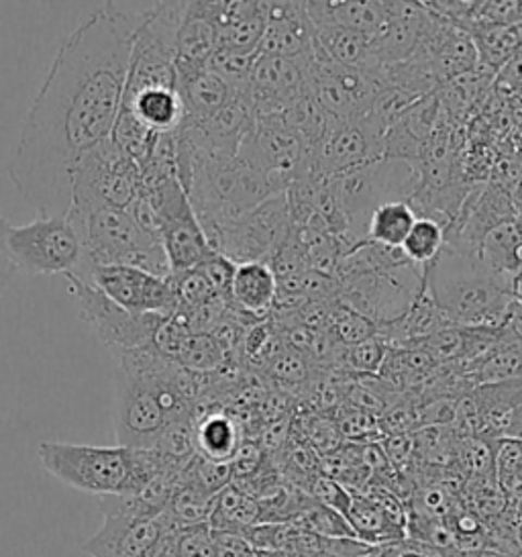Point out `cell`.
<instances>
[{
    "label": "cell",
    "mask_w": 522,
    "mask_h": 557,
    "mask_svg": "<svg viewBox=\"0 0 522 557\" xmlns=\"http://www.w3.org/2000/svg\"><path fill=\"white\" fill-rule=\"evenodd\" d=\"M384 456L388 459L390 466H405L410 459L414 458V437L412 433H402V435H386L380 443Z\"/></svg>",
    "instance_id": "obj_44"
},
{
    "label": "cell",
    "mask_w": 522,
    "mask_h": 557,
    "mask_svg": "<svg viewBox=\"0 0 522 557\" xmlns=\"http://www.w3.org/2000/svg\"><path fill=\"white\" fill-rule=\"evenodd\" d=\"M443 109L439 95H428L408 107L386 132V158L402 162H423L428 141L439 125Z\"/></svg>",
    "instance_id": "obj_22"
},
{
    "label": "cell",
    "mask_w": 522,
    "mask_h": 557,
    "mask_svg": "<svg viewBox=\"0 0 522 557\" xmlns=\"http://www.w3.org/2000/svg\"><path fill=\"white\" fill-rule=\"evenodd\" d=\"M400 549H402V557H445L440 549L424 545L421 541L407 540L400 543Z\"/></svg>",
    "instance_id": "obj_47"
},
{
    "label": "cell",
    "mask_w": 522,
    "mask_h": 557,
    "mask_svg": "<svg viewBox=\"0 0 522 557\" xmlns=\"http://www.w3.org/2000/svg\"><path fill=\"white\" fill-rule=\"evenodd\" d=\"M339 344L349 345L363 344L377 335V325L370 317L351 309L349 305L341 302L339 298L333 300L331 317H328V329H326Z\"/></svg>",
    "instance_id": "obj_37"
},
{
    "label": "cell",
    "mask_w": 522,
    "mask_h": 557,
    "mask_svg": "<svg viewBox=\"0 0 522 557\" xmlns=\"http://www.w3.org/2000/svg\"><path fill=\"white\" fill-rule=\"evenodd\" d=\"M508 195L512 198V205H514V209H517V213L522 219V170L521 174H519V178L514 181V184L510 186V190H508Z\"/></svg>",
    "instance_id": "obj_49"
},
{
    "label": "cell",
    "mask_w": 522,
    "mask_h": 557,
    "mask_svg": "<svg viewBox=\"0 0 522 557\" xmlns=\"http://www.w3.org/2000/svg\"><path fill=\"white\" fill-rule=\"evenodd\" d=\"M277 298V276L274 268L265 262L237 263L231 296L237 312L263 317L272 311Z\"/></svg>",
    "instance_id": "obj_28"
},
{
    "label": "cell",
    "mask_w": 522,
    "mask_h": 557,
    "mask_svg": "<svg viewBox=\"0 0 522 557\" xmlns=\"http://www.w3.org/2000/svg\"><path fill=\"white\" fill-rule=\"evenodd\" d=\"M384 137L386 127L370 113L356 121H333L325 137L312 149L310 176L328 181L363 165L382 162L386 158Z\"/></svg>",
    "instance_id": "obj_14"
},
{
    "label": "cell",
    "mask_w": 522,
    "mask_h": 557,
    "mask_svg": "<svg viewBox=\"0 0 522 557\" xmlns=\"http://www.w3.org/2000/svg\"><path fill=\"white\" fill-rule=\"evenodd\" d=\"M294 524L307 529L314 535L328 537V540H339V537H358L356 531L351 529L349 521L343 517L341 512L326 507L319 503L314 496H310L307 507L294 519Z\"/></svg>",
    "instance_id": "obj_40"
},
{
    "label": "cell",
    "mask_w": 522,
    "mask_h": 557,
    "mask_svg": "<svg viewBox=\"0 0 522 557\" xmlns=\"http://www.w3.org/2000/svg\"><path fill=\"white\" fill-rule=\"evenodd\" d=\"M421 184L419 162L388 160L363 165L328 178V188L347 223L349 249L368 239V227L375 211L394 200L410 202Z\"/></svg>",
    "instance_id": "obj_7"
},
{
    "label": "cell",
    "mask_w": 522,
    "mask_h": 557,
    "mask_svg": "<svg viewBox=\"0 0 522 557\" xmlns=\"http://www.w3.org/2000/svg\"><path fill=\"white\" fill-rule=\"evenodd\" d=\"M178 178L212 239L276 195V188L239 156L228 160H192L178 165Z\"/></svg>",
    "instance_id": "obj_5"
},
{
    "label": "cell",
    "mask_w": 522,
    "mask_h": 557,
    "mask_svg": "<svg viewBox=\"0 0 522 557\" xmlns=\"http://www.w3.org/2000/svg\"><path fill=\"white\" fill-rule=\"evenodd\" d=\"M65 280L70 282V290L78 302L82 319L113 356L153 345V337L165 321L163 317L133 314L119 307L109 296L102 295L97 286L84 280Z\"/></svg>",
    "instance_id": "obj_13"
},
{
    "label": "cell",
    "mask_w": 522,
    "mask_h": 557,
    "mask_svg": "<svg viewBox=\"0 0 522 557\" xmlns=\"http://www.w3.org/2000/svg\"><path fill=\"white\" fill-rule=\"evenodd\" d=\"M423 288V265L407 263L343 282L339 300L370 317L375 325H384L400 319L414 305Z\"/></svg>",
    "instance_id": "obj_15"
},
{
    "label": "cell",
    "mask_w": 522,
    "mask_h": 557,
    "mask_svg": "<svg viewBox=\"0 0 522 557\" xmlns=\"http://www.w3.org/2000/svg\"><path fill=\"white\" fill-rule=\"evenodd\" d=\"M345 519L358 540L372 545H400L408 540L407 517L391 491L368 488L353 494Z\"/></svg>",
    "instance_id": "obj_20"
},
{
    "label": "cell",
    "mask_w": 522,
    "mask_h": 557,
    "mask_svg": "<svg viewBox=\"0 0 522 557\" xmlns=\"http://www.w3.org/2000/svg\"><path fill=\"white\" fill-rule=\"evenodd\" d=\"M461 368L465 377L472 382L473 388L522 377V337L508 325L500 344L494 345L480 360Z\"/></svg>",
    "instance_id": "obj_30"
},
{
    "label": "cell",
    "mask_w": 522,
    "mask_h": 557,
    "mask_svg": "<svg viewBox=\"0 0 522 557\" xmlns=\"http://www.w3.org/2000/svg\"><path fill=\"white\" fill-rule=\"evenodd\" d=\"M219 48L260 53L261 39L268 27L263 0H221L219 4Z\"/></svg>",
    "instance_id": "obj_24"
},
{
    "label": "cell",
    "mask_w": 522,
    "mask_h": 557,
    "mask_svg": "<svg viewBox=\"0 0 522 557\" xmlns=\"http://www.w3.org/2000/svg\"><path fill=\"white\" fill-rule=\"evenodd\" d=\"M309 90L326 115L339 123L365 116L384 90V76L361 67L343 66L326 58L314 44L310 60Z\"/></svg>",
    "instance_id": "obj_11"
},
{
    "label": "cell",
    "mask_w": 522,
    "mask_h": 557,
    "mask_svg": "<svg viewBox=\"0 0 522 557\" xmlns=\"http://www.w3.org/2000/svg\"><path fill=\"white\" fill-rule=\"evenodd\" d=\"M514 300L522 302V272L519 274L517 282H514Z\"/></svg>",
    "instance_id": "obj_50"
},
{
    "label": "cell",
    "mask_w": 522,
    "mask_h": 557,
    "mask_svg": "<svg viewBox=\"0 0 522 557\" xmlns=\"http://www.w3.org/2000/svg\"><path fill=\"white\" fill-rule=\"evenodd\" d=\"M209 524L212 533L244 537L247 529L261 524V500L239 486L228 484L214 503Z\"/></svg>",
    "instance_id": "obj_33"
},
{
    "label": "cell",
    "mask_w": 522,
    "mask_h": 557,
    "mask_svg": "<svg viewBox=\"0 0 522 557\" xmlns=\"http://www.w3.org/2000/svg\"><path fill=\"white\" fill-rule=\"evenodd\" d=\"M225 349L227 347L221 344L212 333H204V331L190 333L179 349L176 363L188 370L211 372L225 360Z\"/></svg>",
    "instance_id": "obj_41"
},
{
    "label": "cell",
    "mask_w": 522,
    "mask_h": 557,
    "mask_svg": "<svg viewBox=\"0 0 522 557\" xmlns=\"http://www.w3.org/2000/svg\"><path fill=\"white\" fill-rule=\"evenodd\" d=\"M178 90L184 102L182 125L207 123L235 97V90L214 76L209 67L178 76Z\"/></svg>",
    "instance_id": "obj_27"
},
{
    "label": "cell",
    "mask_w": 522,
    "mask_h": 557,
    "mask_svg": "<svg viewBox=\"0 0 522 557\" xmlns=\"http://www.w3.org/2000/svg\"><path fill=\"white\" fill-rule=\"evenodd\" d=\"M11 230V223H7L0 216V296L7 290V286L11 284V280L15 278L16 268L11 256H9V247H7V235Z\"/></svg>",
    "instance_id": "obj_46"
},
{
    "label": "cell",
    "mask_w": 522,
    "mask_h": 557,
    "mask_svg": "<svg viewBox=\"0 0 522 557\" xmlns=\"http://www.w3.org/2000/svg\"><path fill=\"white\" fill-rule=\"evenodd\" d=\"M153 557H214V533L211 524L179 529L167 521V531L163 533L160 547Z\"/></svg>",
    "instance_id": "obj_36"
},
{
    "label": "cell",
    "mask_w": 522,
    "mask_h": 557,
    "mask_svg": "<svg viewBox=\"0 0 522 557\" xmlns=\"http://www.w3.org/2000/svg\"><path fill=\"white\" fill-rule=\"evenodd\" d=\"M67 216L80 233L84 246L80 274L70 278L88 282L92 270L104 265H129L160 278L172 276L162 239L144 230L127 209H102L86 216Z\"/></svg>",
    "instance_id": "obj_6"
},
{
    "label": "cell",
    "mask_w": 522,
    "mask_h": 557,
    "mask_svg": "<svg viewBox=\"0 0 522 557\" xmlns=\"http://www.w3.org/2000/svg\"><path fill=\"white\" fill-rule=\"evenodd\" d=\"M424 286L453 325L505 327L510 321L514 293L480 256L443 247L439 258L424 265Z\"/></svg>",
    "instance_id": "obj_4"
},
{
    "label": "cell",
    "mask_w": 522,
    "mask_h": 557,
    "mask_svg": "<svg viewBox=\"0 0 522 557\" xmlns=\"http://www.w3.org/2000/svg\"><path fill=\"white\" fill-rule=\"evenodd\" d=\"M384 557H402V549H400V545H388V549H386Z\"/></svg>",
    "instance_id": "obj_51"
},
{
    "label": "cell",
    "mask_w": 522,
    "mask_h": 557,
    "mask_svg": "<svg viewBox=\"0 0 522 557\" xmlns=\"http://www.w3.org/2000/svg\"><path fill=\"white\" fill-rule=\"evenodd\" d=\"M435 368L437 361L421 347H388L377 377L394 393L407 394L419 388Z\"/></svg>",
    "instance_id": "obj_31"
},
{
    "label": "cell",
    "mask_w": 522,
    "mask_h": 557,
    "mask_svg": "<svg viewBox=\"0 0 522 557\" xmlns=\"http://www.w3.org/2000/svg\"><path fill=\"white\" fill-rule=\"evenodd\" d=\"M310 60L258 55L244 90L256 116L282 115L309 90L307 72Z\"/></svg>",
    "instance_id": "obj_18"
},
{
    "label": "cell",
    "mask_w": 522,
    "mask_h": 557,
    "mask_svg": "<svg viewBox=\"0 0 522 557\" xmlns=\"http://www.w3.org/2000/svg\"><path fill=\"white\" fill-rule=\"evenodd\" d=\"M167 521L160 517H137L113 512L104 515V523L82 545L90 557H153Z\"/></svg>",
    "instance_id": "obj_19"
},
{
    "label": "cell",
    "mask_w": 522,
    "mask_h": 557,
    "mask_svg": "<svg viewBox=\"0 0 522 557\" xmlns=\"http://www.w3.org/2000/svg\"><path fill=\"white\" fill-rule=\"evenodd\" d=\"M456 557H522L510 552H498V549H472V552H453Z\"/></svg>",
    "instance_id": "obj_48"
},
{
    "label": "cell",
    "mask_w": 522,
    "mask_h": 557,
    "mask_svg": "<svg viewBox=\"0 0 522 557\" xmlns=\"http://www.w3.org/2000/svg\"><path fill=\"white\" fill-rule=\"evenodd\" d=\"M39 461L60 482L100 498L139 494L163 470H178L153 449L139 451L121 445L44 442L39 445Z\"/></svg>",
    "instance_id": "obj_3"
},
{
    "label": "cell",
    "mask_w": 522,
    "mask_h": 557,
    "mask_svg": "<svg viewBox=\"0 0 522 557\" xmlns=\"http://www.w3.org/2000/svg\"><path fill=\"white\" fill-rule=\"evenodd\" d=\"M219 4L221 0H188L178 34V76L204 70L212 53L219 50Z\"/></svg>",
    "instance_id": "obj_23"
},
{
    "label": "cell",
    "mask_w": 522,
    "mask_h": 557,
    "mask_svg": "<svg viewBox=\"0 0 522 557\" xmlns=\"http://www.w3.org/2000/svg\"><path fill=\"white\" fill-rule=\"evenodd\" d=\"M121 111L139 121L153 135L179 132L184 123V102L178 88H149L125 95Z\"/></svg>",
    "instance_id": "obj_26"
},
{
    "label": "cell",
    "mask_w": 522,
    "mask_h": 557,
    "mask_svg": "<svg viewBox=\"0 0 522 557\" xmlns=\"http://www.w3.org/2000/svg\"><path fill=\"white\" fill-rule=\"evenodd\" d=\"M258 55L260 53H245V51L219 48L212 53L207 67L214 76H219L223 83L228 84L235 92H241L249 84Z\"/></svg>",
    "instance_id": "obj_42"
},
{
    "label": "cell",
    "mask_w": 522,
    "mask_h": 557,
    "mask_svg": "<svg viewBox=\"0 0 522 557\" xmlns=\"http://www.w3.org/2000/svg\"><path fill=\"white\" fill-rule=\"evenodd\" d=\"M141 186V170L107 139L80 160L74 174L70 213L86 216L102 209H127Z\"/></svg>",
    "instance_id": "obj_10"
},
{
    "label": "cell",
    "mask_w": 522,
    "mask_h": 557,
    "mask_svg": "<svg viewBox=\"0 0 522 557\" xmlns=\"http://www.w3.org/2000/svg\"><path fill=\"white\" fill-rule=\"evenodd\" d=\"M9 256L16 272L29 276H78L84 265L80 233L70 216L37 214L27 225H11L7 235Z\"/></svg>",
    "instance_id": "obj_8"
},
{
    "label": "cell",
    "mask_w": 522,
    "mask_h": 557,
    "mask_svg": "<svg viewBox=\"0 0 522 557\" xmlns=\"http://www.w3.org/2000/svg\"><path fill=\"white\" fill-rule=\"evenodd\" d=\"M139 195L149 200L158 214L163 249L172 274H184L200 268L214 253L209 237L195 213L179 178L141 182Z\"/></svg>",
    "instance_id": "obj_9"
},
{
    "label": "cell",
    "mask_w": 522,
    "mask_h": 557,
    "mask_svg": "<svg viewBox=\"0 0 522 557\" xmlns=\"http://www.w3.org/2000/svg\"><path fill=\"white\" fill-rule=\"evenodd\" d=\"M268 27L260 53L290 60H310L314 53V25L307 13V2L272 0L265 2Z\"/></svg>",
    "instance_id": "obj_21"
},
{
    "label": "cell",
    "mask_w": 522,
    "mask_h": 557,
    "mask_svg": "<svg viewBox=\"0 0 522 557\" xmlns=\"http://www.w3.org/2000/svg\"><path fill=\"white\" fill-rule=\"evenodd\" d=\"M414 223H417V214L408 202L405 200L386 202L372 216L365 242H375L380 246L402 247Z\"/></svg>",
    "instance_id": "obj_35"
},
{
    "label": "cell",
    "mask_w": 522,
    "mask_h": 557,
    "mask_svg": "<svg viewBox=\"0 0 522 557\" xmlns=\"http://www.w3.org/2000/svg\"><path fill=\"white\" fill-rule=\"evenodd\" d=\"M307 13L314 27H345L372 39L388 21L384 0H309Z\"/></svg>",
    "instance_id": "obj_25"
},
{
    "label": "cell",
    "mask_w": 522,
    "mask_h": 557,
    "mask_svg": "<svg viewBox=\"0 0 522 557\" xmlns=\"http://www.w3.org/2000/svg\"><path fill=\"white\" fill-rule=\"evenodd\" d=\"M314 34H316L314 39L316 48L333 62L375 72L374 62H372V37L345 29V27H333V25L314 27Z\"/></svg>",
    "instance_id": "obj_34"
},
{
    "label": "cell",
    "mask_w": 522,
    "mask_h": 557,
    "mask_svg": "<svg viewBox=\"0 0 522 557\" xmlns=\"http://www.w3.org/2000/svg\"><path fill=\"white\" fill-rule=\"evenodd\" d=\"M309 494L326 507L341 512L343 517L347 515V510L351 507V500H353V492L345 488L337 480L326 478V475H319L310 484Z\"/></svg>",
    "instance_id": "obj_43"
},
{
    "label": "cell",
    "mask_w": 522,
    "mask_h": 557,
    "mask_svg": "<svg viewBox=\"0 0 522 557\" xmlns=\"http://www.w3.org/2000/svg\"><path fill=\"white\" fill-rule=\"evenodd\" d=\"M512 219H519V213L505 188L494 182L477 184L461 205L456 221L445 231V246L480 256V247L489 233Z\"/></svg>",
    "instance_id": "obj_17"
},
{
    "label": "cell",
    "mask_w": 522,
    "mask_h": 557,
    "mask_svg": "<svg viewBox=\"0 0 522 557\" xmlns=\"http://www.w3.org/2000/svg\"><path fill=\"white\" fill-rule=\"evenodd\" d=\"M88 284L97 286L102 295L133 314H158L170 319L178 311V298L170 278H160L137 268H95Z\"/></svg>",
    "instance_id": "obj_16"
},
{
    "label": "cell",
    "mask_w": 522,
    "mask_h": 557,
    "mask_svg": "<svg viewBox=\"0 0 522 557\" xmlns=\"http://www.w3.org/2000/svg\"><path fill=\"white\" fill-rule=\"evenodd\" d=\"M214 557H258V552L245 537L214 533Z\"/></svg>",
    "instance_id": "obj_45"
},
{
    "label": "cell",
    "mask_w": 522,
    "mask_h": 557,
    "mask_svg": "<svg viewBox=\"0 0 522 557\" xmlns=\"http://www.w3.org/2000/svg\"><path fill=\"white\" fill-rule=\"evenodd\" d=\"M196 454L216 463H233L241 449V431L225 412L204 414L195 429Z\"/></svg>",
    "instance_id": "obj_32"
},
{
    "label": "cell",
    "mask_w": 522,
    "mask_h": 557,
    "mask_svg": "<svg viewBox=\"0 0 522 557\" xmlns=\"http://www.w3.org/2000/svg\"><path fill=\"white\" fill-rule=\"evenodd\" d=\"M445 247V227L433 219H417L414 227L408 233L402 251L408 260L417 265H428L439 258Z\"/></svg>",
    "instance_id": "obj_39"
},
{
    "label": "cell",
    "mask_w": 522,
    "mask_h": 557,
    "mask_svg": "<svg viewBox=\"0 0 522 557\" xmlns=\"http://www.w3.org/2000/svg\"><path fill=\"white\" fill-rule=\"evenodd\" d=\"M144 11L107 2L65 37L7 165L18 195L44 216H65L82 158L111 139Z\"/></svg>",
    "instance_id": "obj_1"
},
{
    "label": "cell",
    "mask_w": 522,
    "mask_h": 557,
    "mask_svg": "<svg viewBox=\"0 0 522 557\" xmlns=\"http://www.w3.org/2000/svg\"><path fill=\"white\" fill-rule=\"evenodd\" d=\"M293 211L288 193L265 200L256 211L221 231L211 247L231 262H265L274 260L277 251L290 239Z\"/></svg>",
    "instance_id": "obj_12"
},
{
    "label": "cell",
    "mask_w": 522,
    "mask_h": 557,
    "mask_svg": "<svg viewBox=\"0 0 522 557\" xmlns=\"http://www.w3.org/2000/svg\"><path fill=\"white\" fill-rule=\"evenodd\" d=\"M113 358L116 443L151 451L170 426L192 417V380L153 345Z\"/></svg>",
    "instance_id": "obj_2"
},
{
    "label": "cell",
    "mask_w": 522,
    "mask_h": 557,
    "mask_svg": "<svg viewBox=\"0 0 522 557\" xmlns=\"http://www.w3.org/2000/svg\"><path fill=\"white\" fill-rule=\"evenodd\" d=\"M386 354H388V345L375 335L363 344L343 347L335 372H343L353 377L377 376Z\"/></svg>",
    "instance_id": "obj_38"
},
{
    "label": "cell",
    "mask_w": 522,
    "mask_h": 557,
    "mask_svg": "<svg viewBox=\"0 0 522 557\" xmlns=\"http://www.w3.org/2000/svg\"><path fill=\"white\" fill-rule=\"evenodd\" d=\"M480 260L496 278L514 293V282L522 272V219H512L492 231L480 247Z\"/></svg>",
    "instance_id": "obj_29"
}]
</instances>
